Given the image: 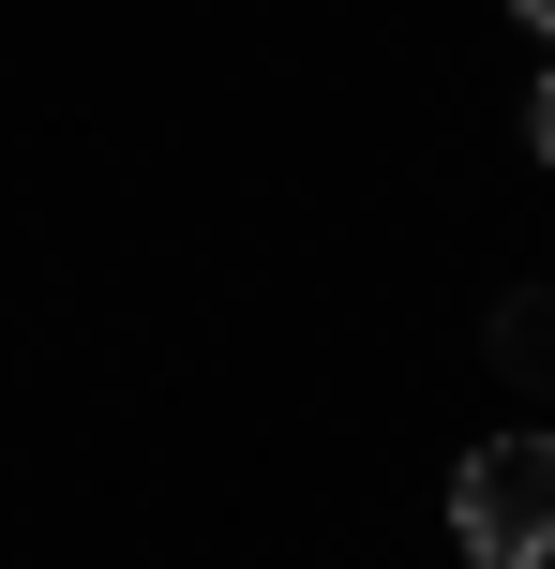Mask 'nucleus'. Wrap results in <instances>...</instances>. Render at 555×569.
I'll return each mask as SVG.
<instances>
[{
	"mask_svg": "<svg viewBox=\"0 0 555 569\" xmlns=\"http://www.w3.org/2000/svg\"><path fill=\"white\" fill-rule=\"evenodd\" d=\"M526 150H541V166H555V76L526 90Z\"/></svg>",
	"mask_w": 555,
	"mask_h": 569,
	"instance_id": "obj_3",
	"label": "nucleus"
},
{
	"mask_svg": "<svg viewBox=\"0 0 555 569\" xmlns=\"http://www.w3.org/2000/svg\"><path fill=\"white\" fill-rule=\"evenodd\" d=\"M450 540H466V569H526L555 555V435H480L466 465H450Z\"/></svg>",
	"mask_w": 555,
	"mask_h": 569,
	"instance_id": "obj_1",
	"label": "nucleus"
},
{
	"mask_svg": "<svg viewBox=\"0 0 555 569\" xmlns=\"http://www.w3.org/2000/svg\"><path fill=\"white\" fill-rule=\"evenodd\" d=\"M496 345H526V360L555 375V300H511V330H496Z\"/></svg>",
	"mask_w": 555,
	"mask_h": 569,
	"instance_id": "obj_2",
	"label": "nucleus"
},
{
	"mask_svg": "<svg viewBox=\"0 0 555 569\" xmlns=\"http://www.w3.org/2000/svg\"><path fill=\"white\" fill-rule=\"evenodd\" d=\"M526 569H555V555H526Z\"/></svg>",
	"mask_w": 555,
	"mask_h": 569,
	"instance_id": "obj_5",
	"label": "nucleus"
},
{
	"mask_svg": "<svg viewBox=\"0 0 555 569\" xmlns=\"http://www.w3.org/2000/svg\"><path fill=\"white\" fill-rule=\"evenodd\" d=\"M511 16H526V30H555V0H511Z\"/></svg>",
	"mask_w": 555,
	"mask_h": 569,
	"instance_id": "obj_4",
	"label": "nucleus"
}]
</instances>
